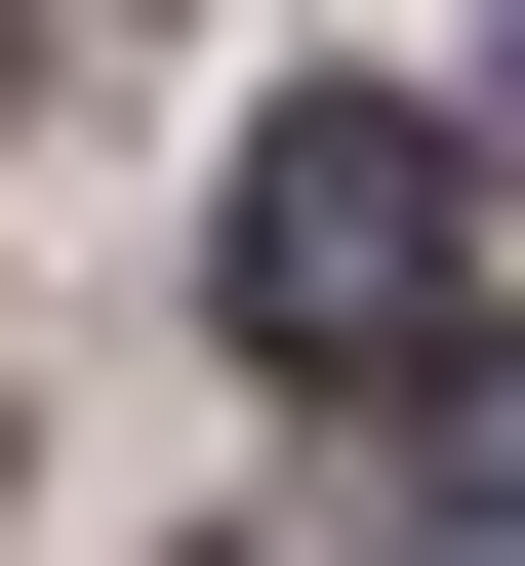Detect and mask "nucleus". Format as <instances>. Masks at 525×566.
I'll use <instances>...</instances> for the list:
<instances>
[{
	"label": "nucleus",
	"mask_w": 525,
	"mask_h": 566,
	"mask_svg": "<svg viewBox=\"0 0 525 566\" xmlns=\"http://www.w3.org/2000/svg\"><path fill=\"white\" fill-rule=\"evenodd\" d=\"M485 163H525V122H485Z\"/></svg>",
	"instance_id": "4"
},
{
	"label": "nucleus",
	"mask_w": 525,
	"mask_h": 566,
	"mask_svg": "<svg viewBox=\"0 0 525 566\" xmlns=\"http://www.w3.org/2000/svg\"><path fill=\"white\" fill-rule=\"evenodd\" d=\"M444 526H525V365H444Z\"/></svg>",
	"instance_id": "2"
},
{
	"label": "nucleus",
	"mask_w": 525,
	"mask_h": 566,
	"mask_svg": "<svg viewBox=\"0 0 525 566\" xmlns=\"http://www.w3.org/2000/svg\"><path fill=\"white\" fill-rule=\"evenodd\" d=\"M444 283H485V122L283 82V122H243V202H202V324H243L283 405H444Z\"/></svg>",
	"instance_id": "1"
},
{
	"label": "nucleus",
	"mask_w": 525,
	"mask_h": 566,
	"mask_svg": "<svg viewBox=\"0 0 525 566\" xmlns=\"http://www.w3.org/2000/svg\"><path fill=\"white\" fill-rule=\"evenodd\" d=\"M0 41H41V0H0Z\"/></svg>",
	"instance_id": "3"
}]
</instances>
